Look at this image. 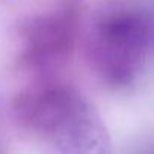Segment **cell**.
Wrapping results in <instances>:
<instances>
[{
    "label": "cell",
    "instance_id": "1",
    "mask_svg": "<svg viewBox=\"0 0 154 154\" xmlns=\"http://www.w3.org/2000/svg\"><path fill=\"white\" fill-rule=\"evenodd\" d=\"M17 109L21 119L50 142L53 154H112L100 118L68 88L30 92Z\"/></svg>",
    "mask_w": 154,
    "mask_h": 154
},
{
    "label": "cell",
    "instance_id": "2",
    "mask_svg": "<svg viewBox=\"0 0 154 154\" xmlns=\"http://www.w3.org/2000/svg\"><path fill=\"white\" fill-rule=\"evenodd\" d=\"M151 42V21L143 9L118 5L106 11L89 38V62L110 86L130 85L143 69Z\"/></svg>",
    "mask_w": 154,
    "mask_h": 154
}]
</instances>
